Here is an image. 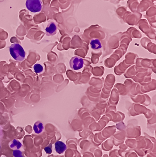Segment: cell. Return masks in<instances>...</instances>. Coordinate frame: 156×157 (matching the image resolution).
Here are the masks:
<instances>
[{
  "mask_svg": "<svg viewBox=\"0 0 156 157\" xmlns=\"http://www.w3.org/2000/svg\"><path fill=\"white\" fill-rule=\"evenodd\" d=\"M10 52L12 58L17 61H22L24 59L25 52L23 47L18 44L11 45L10 48Z\"/></svg>",
  "mask_w": 156,
  "mask_h": 157,
  "instance_id": "6da1fadb",
  "label": "cell"
},
{
  "mask_svg": "<svg viewBox=\"0 0 156 157\" xmlns=\"http://www.w3.org/2000/svg\"><path fill=\"white\" fill-rule=\"evenodd\" d=\"M26 6L28 10L33 13L39 12L42 8L40 0H27Z\"/></svg>",
  "mask_w": 156,
  "mask_h": 157,
  "instance_id": "7a4b0ae2",
  "label": "cell"
},
{
  "mask_svg": "<svg viewBox=\"0 0 156 157\" xmlns=\"http://www.w3.org/2000/svg\"><path fill=\"white\" fill-rule=\"evenodd\" d=\"M84 65V60L79 56H75L72 58L70 61V66L73 70H79L82 68Z\"/></svg>",
  "mask_w": 156,
  "mask_h": 157,
  "instance_id": "3957f363",
  "label": "cell"
},
{
  "mask_svg": "<svg viewBox=\"0 0 156 157\" xmlns=\"http://www.w3.org/2000/svg\"><path fill=\"white\" fill-rule=\"evenodd\" d=\"M57 27L55 22L50 23L46 28V32L48 36H52L56 33Z\"/></svg>",
  "mask_w": 156,
  "mask_h": 157,
  "instance_id": "277c9868",
  "label": "cell"
},
{
  "mask_svg": "<svg viewBox=\"0 0 156 157\" xmlns=\"http://www.w3.org/2000/svg\"><path fill=\"white\" fill-rule=\"evenodd\" d=\"M66 144L61 141H57L55 143V149L58 154H62L66 150Z\"/></svg>",
  "mask_w": 156,
  "mask_h": 157,
  "instance_id": "5b68a950",
  "label": "cell"
},
{
  "mask_svg": "<svg viewBox=\"0 0 156 157\" xmlns=\"http://www.w3.org/2000/svg\"><path fill=\"white\" fill-rule=\"evenodd\" d=\"M90 47L95 51H98L102 47L101 42L98 39H93L90 40Z\"/></svg>",
  "mask_w": 156,
  "mask_h": 157,
  "instance_id": "8992f818",
  "label": "cell"
},
{
  "mask_svg": "<svg viewBox=\"0 0 156 157\" xmlns=\"http://www.w3.org/2000/svg\"><path fill=\"white\" fill-rule=\"evenodd\" d=\"M44 129L43 124L40 121H37L33 126V130L36 134H39L42 132Z\"/></svg>",
  "mask_w": 156,
  "mask_h": 157,
  "instance_id": "52a82bcc",
  "label": "cell"
},
{
  "mask_svg": "<svg viewBox=\"0 0 156 157\" xmlns=\"http://www.w3.org/2000/svg\"><path fill=\"white\" fill-rule=\"evenodd\" d=\"M10 147L11 149L16 150H18L21 148L22 146L21 143L16 139H14L12 140L10 143Z\"/></svg>",
  "mask_w": 156,
  "mask_h": 157,
  "instance_id": "ba28073f",
  "label": "cell"
},
{
  "mask_svg": "<svg viewBox=\"0 0 156 157\" xmlns=\"http://www.w3.org/2000/svg\"><path fill=\"white\" fill-rule=\"evenodd\" d=\"M34 69L35 72V73L39 74V73L42 72L43 71V67L41 65L39 64V63H37L34 66Z\"/></svg>",
  "mask_w": 156,
  "mask_h": 157,
  "instance_id": "9c48e42d",
  "label": "cell"
},
{
  "mask_svg": "<svg viewBox=\"0 0 156 157\" xmlns=\"http://www.w3.org/2000/svg\"><path fill=\"white\" fill-rule=\"evenodd\" d=\"M13 155L15 157H20L21 156H23L21 151L18 150L13 151Z\"/></svg>",
  "mask_w": 156,
  "mask_h": 157,
  "instance_id": "30bf717a",
  "label": "cell"
},
{
  "mask_svg": "<svg viewBox=\"0 0 156 157\" xmlns=\"http://www.w3.org/2000/svg\"><path fill=\"white\" fill-rule=\"evenodd\" d=\"M44 150H45L46 153H47V154H51V153H52V144H50L49 145V146L45 147Z\"/></svg>",
  "mask_w": 156,
  "mask_h": 157,
  "instance_id": "8fae6325",
  "label": "cell"
},
{
  "mask_svg": "<svg viewBox=\"0 0 156 157\" xmlns=\"http://www.w3.org/2000/svg\"><path fill=\"white\" fill-rule=\"evenodd\" d=\"M23 157V156H21V157Z\"/></svg>",
  "mask_w": 156,
  "mask_h": 157,
  "instance_id": "7c38bea8",
  "label": "cell"
},
{
  "mask_svg": "<svg viewBox=\"0 0 156 157\" xmlns=\"http://www.w3.org/2000/svg\"><path fill=\"white\" fill-rule=\"evenodd\" d=\"M0 149H1V146H0Z\"/></svg>",
  "mask_w": 156,
  "mask_h": 157,
  "instance_id": "4fadbf2b",
  "label": "cell"
},
{
  "mask_svg": "<svg viewBox=\"0 0 156 157\" xmlns=\"http://www.w3.org/2000/svg\"></svg>",
  "mask_w": 156,
  "mask_h": 157,
  "instance_id": "5bb4252c",
  "label": "cell"
}]
</instances>
